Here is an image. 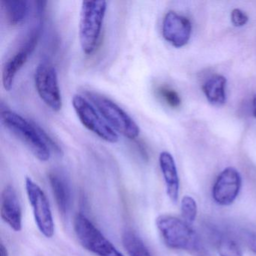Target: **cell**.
<instances>
[{
  "instance_id": "6da1fadb",
  "label": "cell",
  "mask_w": 256,
  "mask_h": 256,
  "mask_svg": "<svg viewBox=\"0 0 256 256\" xmlns=\"http://www.w3.org/2000/svg\"><path fill=\"white\" fill-rule=\"evenodd\" d=\"M2 122L20 142H23L34 156L41 162L48 161L50 146L46 143L36 125L11 110H2Z\"/></svg>"
},
{
  "instance_id": "7a4b0ae2",
  "label": "cell",
  "mask_w": 256,
  "mask_h": 256,
  "mask_svg": "<svg viewBox=\"0 0 256 256\" xmlns=\"http://www.w3.org/2000/svg\"><path fill=\"white\" fill-rule=\"evenodd\" d=\"M107 10L106 1H84L79 22V40L84 53L95 52L101 36Z\"/></svg>"
},
{
  "instance_id": "3957f363",
  "label": "cell",
  "mask_w": 256,
  "mask_h": 256,
  "mask_svg": "<svg viewBox=\"0 0 256 256\" xmlns=\"http://www.w3.org/2000/svg\"><path fill=\"white\" fill-rule=\"evenodd\" d=\"M156 224L168 248L192 253L202 244L196 232L184 220L162 214L157 217Z\"/></svg>"
},
{
  "instance_id": "277c9868",
  "label": "cell",
  "mask_w": 256,
  "mask_h": 256,
  "mask_svg": "<svg viewBox=\"0 0 256 256\" xmlns=\"http://www.w3.org/2000/svg\"><path fill=\"white\" fill-rule=\"evenodd\" d=\"M86 95L101 116L118 132L130 140L138 137L140 134L138 125L114 102L98 92L86 91Z\"/></svg>"
},
{
  "instance_id": "5b68a950",
  "label": "cell",
  "mask_w": 256,
  "mask_h": 256,
  "mask_svg": "<svg viewBox=\"0 0 256 256\" xmlns=\"http://www.w3.org/2000/svg\"><path fill=\"white\" fill-rule=\"evenodd\" d=\"M74 230L84 248L96 256H124L115 246L82 214L74 220Z\"/></svg>"
},
{
  "instance_id": "8992f818",
  "label": "cell",
  "mask_w": 256,
  "mask_h": 256,
  "mask_svg": "<svg viewBox=\"0 0 256 256\" xmlns=\"http://www.w3.org/2000/svg\"><path fill=\"white\" fill-rule=\"evenodd\" d=\"M72 106L78 118L88 130L109 143L114 144L118 142V134L100 116L97 109L84 97L74 95L72 98Z\"/></svg>"
},
{
  "instance_id": "52a82bcc",
  "label": "cell",
  "mask_w": 256,
  "mask_h": 256,
  "mask_svg": "<svg viewBox=\"0 0 256 256\" xmlns=\"http://www.w3.org/2000/svg\"><path fill=\"white\" fill-rule=\"evenodd\" d=\"M34 80L37 92L46 106L54 112L60 110L62 95L56 68L49 62H41L36 70Z\"/></svg>"
},
{
  "instance_id": "ba28073f",
  "label": "cell",
  "mask_w": 256,
  "mask_h": 256,
  "mask_svg": "<svg viewBox=\"0 0 256 256\" xmlns=\"http://www.w3.org/2000/svg\"><path fill=\"white\" fill-rule=\"evenodd\" d=\"M25 186L38 230L46 238H52L54 234V222L46 193L30 178H26Z\"/></svg>"
},
{
  "instance_id": "9c48e42d",
  "label": "cell",
  "mask_w": 256,
  "mask_h": 256,
  "mask_svg": "<svg viewBox=\"0 0 256 256\" xmlns=\"http://www.w3.org/2000/svg\"><path fill=\"white\" fill-rule=\"evenodd\" d=\"M40 36V28L32 30L26 41L4 64L2 67V82L6 90H11L16 76L28 62L30 56L35 50Z\"/></svg>"
},
{
  "instance_id": "30bf717a",
  "label": "cell",
  "mask_w": 256,
  "mask_h": 256,
  "mask_svg": "<svg viewBox=\"0 0 256 256\" xmlns=\"http://www.w3.org/2000/svg\"><path fill=\"white\" fill-rule=\"evenodd\" d=\"M241 187L242 178L240 172L234 168H226L212 186V199L220 206H230L239 196Z\"/></svg>"
},
{
  "instance_id": "8fae6325",
  "label": "cell",
  "mask_w": 256,
  "mask_h": 256,
  "mask_svg": "<svg viewBox=\"0 0 256 256\" xmlns=\"http://www.w3.org/2000/svg\"><path fill=\"white\" fill-rule=\"evenodd\" d=\"M192 34V24L187 18L170 11L164 16L162 35L174 47H184L188 44Z\"/></svg>"
},
{
  "instance_id": "7c38bea8",
  "label": "cell",
  "mask_w": 256,
  "mask_h": 256,
  "mask_svg": "<svg viewBox=\"0 0 256 256\" xmlns=\"http://www.w3.org/2000/svg\"><path fill=\"white\" fill-rule=\"evenodd\" d=\"M1 218L16 232L22 229V210L14 187L7 186L1 196Z\"/></svg>"
},
{
  "instance_id": "4fadbf2b",
  "label": "cell",
  "mask_w": 256,
  "mask_h": 256,
  "mask_svg": "<svg viewBox=\"0 0 256 256\" xmlns=\"http://www.w3.org/2000/svg\"><path fill=\"white\" fill-rule=\"evenodd\" d=\"M158 162L166 182L168 196L173 203H176L179 198L180 180L174 157L170 152L163 151L160 154Z\"/></svg>"
},
{
  "instance_id": "5bb4252c",
  "label": "cell",
  "mask_w": 256,
  "mask_h": 256,
  "mask_svg": "<svg viewBox=\"0 0 256 256\" xmlns=\"http://www.w3.org/2000/svg\"><path fill=\"white\" fill-rule=\"evenodd\" d=\"M49 182L55 200L61 214H66L72 205V190L70 182L64 174L58 170H52L48 174Z\"/></svg>"
},
{
  "instance_id": "9a60e30c",
  "label": "cell",
  "mask_w": 256,
  "mask_h": 256,
  "mask_svg": "<svg viewBox=\"0 0 256 256\" xmlns=\"http://www.w3.org/2000/svg\"><path fill=\"white\" fill-rule=\"evenodd\" d=\"M226 84L227 80L220 74L212 76L204 84L202 90L211 104L221 106L226 103Z\"/></svg>"
},
{
  "instance_id": "2e32d148",
  "label": "cell",
  "mask_w": 256,
  "mask_h": 256,
  "mask_svg": "<svg viewBox=\"0 0 256 256\" xmlns=\"http://www.w3.org/2000/svg\"><path fill=\"white\" fill-rule=\"evenodd\" d=\"M7 22L17 26L24 22L29 12V2L23 0H4L1 2Z\"/></svg>"
},
{
  "instance_id": "e0dca14e",
  "label": "cell",
  "mask_w": 256,
  "mask_h": 256,
  "mask_svg": "<svg viewBox=\"0 0 256 256\" xmlns=\"http://www.w3.org/2000/svg\"><path fill=\"white\" fill-rule=\"evenodd\" d=\"M122 241L128 256H152L140 236L132 230H126Z\"/></svg>"
},
{
  "instance_id": "ac0fdd59",
  "label": "cell",
  "mask_w": 256,
  "mask_h": 256,
  "mask_svg": "<svg viewBox=\"0 0 256 256\" xmlns=\"http://www.w3.org/2000/svg\"><path fill=\"white\" fill-rule=\"evenodd\" d=\"M216 245L220 256H244L240 246L230 235L226 234L218 235Z\"/></svg>"
},
{
  "instance_id": "d6986e66",
  "label": "cell",
  "mask_w": 256,
  "mask_h": 256,
  "mask_svg": "<svg viewBox=\"0 0 256 256\" xmlns=\"http://www.w3.org/2000/svg\"><path fill=\"white\" fill-rule=\"evenodd\" d=\"M181 212L186 222L192 226L196 221L198 214V205L196 200L190 196H186L181 200Z\"/></svg>"
},
{
  "instance_id": "ffe728a7",
  "label": "cell",
  "mask_w": 256,
  "mask_h": 256,
  "mask_svg": "<svg viewBox=\"0 0 256 256\" xmlns=\"http://www.w3.org/2000/svg\"><path fill=\"white\" fill-rule=\"evenodd\" d=\"M158 94L170 107L178 108L180 106V97L179 94L173 89H170L168 86H160L158 89Z\"/></svg>"
},
{
  "instance_id": "44dd1931",
  "label": "cell",
  "mask_w": 256,
  "mask_h": 256,
  "mask_svg": "<svg viewBox=\"0 0 256 256\" xmlns=\"http://www.w3.org/2000/svg\"><path fill=\"white\" fill-rule=\"evenodd\" d=\"M230 20H232V24L236 28H240L246 24L248 22V16L238 8H234L232 12L230 14Z\"/></svg>"
},
{
  "instance_id": "7402d4cb",
  "label": "cell",
  "mask_w": 256,
  "mask_h": 256,
  "mask_svg": "<svg viewBox=\"0 0 256 256\" xmlns=\"http://www.w3.org/2000/svg\"><path fill=\"white\" fill-rule=\"evenodd\" d=\"M246 242L247 245L250 247V250L256 254V233H248L245 234L244 235Z\"/></svg>"
},
{
  "instance_id": "603a6c76",
  "label": "cell",
  "mask_w": 256,
  "mask_h": 256,
  "mask_svg": "<svg viewBox=\"0 0 256 256\" xmlns=\"http://www.w3.org/2000/svg\"><path fill=\"white\" fill-rule=\"evenodd\" d=\"M192 254L194 256H211L209 252L206 250L202 244Z\"/></svg>"
},
{
  "instance_id": "cb8c5ba5",
  "label": "cell",
  "mask_w": 256,
  "mask_h": 256,
  "mask_svg": "<svg viewBox=\"0 0 256 256\" xmlns=\"http://www.w3.org/2000/svg\"><path fill=\"white\" fill-rule=\"evenodd\" d=\"M0 256H10L8 250L4 246V242H1V245H0Z\"/></svg>"
},
{
  "instance_id": "d4e9b609",
  "label": "cell",
  "mask_w": 256,
  "mask_h": 256,
  "mask_svg": "<svg viewBox=\"0 0 256 256\" xmlns=\"http://www.w3.org/2000/svg\"><path fill=\"white\" fill-rule=\"evenodd\" d=\"M253 110H254V116L256 118V95H254L253 98Z\"/></svg>"
}]
</instances>
